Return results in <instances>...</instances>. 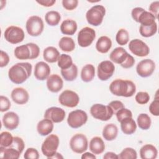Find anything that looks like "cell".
<instances>
[{"mask_svg":"<svg viewBox=\"0 0 159 159\" xmlns=\"http://www.w3.org/2000/svg\"><path fill=\"white\" fill-rule=\"evenodd\" d=\"M9 147L14 148L15 149L17 150L20 153H22L25 148V143L24 140L20 137H14L12 145Z\"/></svg>","mask_w":159,"mask_h":159,"instance_id":"cell-44","label":"cell"},{"mask_svg":"<svg viewBox=\"0 0 159 159\" xmlns=\"http://www.w3.org/2000/svg\"><path fill=\"white\" fill-rule=\"evenodd\" d=\"M24 158L25 159H38L39 158V152L34 148H28L24 153Z\"/></svg>","mask_w":159,"mask_h":159,"instance_id":"cell-45","label":"cell"},{"mask_svg":"<svg viewBox=\"0 0 159 159\" xmlns=\"http://www.w3.org/2000/svg\"><path fill=\"white\" fill-rule=\"evenodd\" d=\"M95 76V68L91 64L84 66L81 71V78L83 81L88 83L91 81Z\"/></svg>","mask_w":159,"mask_h":159,"instance_id":"cell-30","label":"cell"},{"mask_svg":"<svg viewBox=\"0 0 159 159\" xmlns=\"http://www.w3.org/2000/svg\"><path fill=\"white\" fill-rule=\"evenodd\" d=\"M60 48L64 52H72L75 48V43L73 39L69 37H63L58 42Z\"/></svg>","mask_w":159,"mask_h":159,"instance_id":"cell-32","label":"cell"},{"mask_svg":"<svg viewBox=\"0 0 159 159\" xmlns=\"http://www.w3.org/2000/svg\"><path fill=\"white\" fill-rule=\"evenodd\" d=\"M20 153L12 147H0V157L6 159H18Z\"/></svg>","mask_w":159,"mask_h":159,"instance_id":"cell-31","label":"cell"},{"mask_svg":"<svg viewBox=\"0 0 159 159\" xmlns=\"http://www.w3.org/2000/svg\"><path fill=\"white\" fill-rule=\"evenodd\" d=\"M50 74V68L49 65L44 61H39L35 65L34 76L35 78L40 81L47 80Z\"/></svg>","mask_w":159,"mask_h":159,"instance_id":"cell-18","label":"cell"},{"mask_svg":"<svg viewBox=\"0 0 159 159\" xmlns=\"http://www.w3.org/2000/svg\"><path fill=\"white\" fill-rule=\"evenodd\" d=\"M158 150L152 144H146L140 149V156L142 159H155L157 158Z\"/></svg>","mask_w":159,"mask_h":159,"instance_id":"cell-22","label":"cell"},{"mask_svg":"<svg viewBox=\"0 0 159 159\" xmlns=\"http://www.w3.org/2000/svg\"><path fill=\"white\" fill-rule=\"evenodd\" d=\"M11 102L9 99L4 96H0V111L1 112H5L8 111L11 107Z\"/></svg>","mask_w":159,"mask_h":159,"instance_id":"cell-46","label":"cell"},{"mask_svg":"<svg viewBox=\"0 0 159 159\" xmlns=\"http://www.w3.org/2000/svg\"><path fill=\"white\" fill-rule=\"evenodd\" d=\"M14 140V137L12 134L9 132H2L1 134L0 139V147H10Z\"/></svg>","mask_w":159,"mask_h":159,"instance_id":"cell-40","label":"cell"},{"mask_svg":"<svg viewBox=\"0 0 159 159\" xmlns=\"http://www.w3.org/2000/svg\"><path fill=\"white\" fill-rule=\"evenodd\" d=\"M60 52L54 47H48L43 50V59L48 63H55L58 61L60 57Z\"/></svg>","mask_w":159,"mask_h":159,"instance_id":"cell-28","label":"cell"},{"mask_svg":"<svg viewBox=\"0 0 159 159\" xmlns=\"http://www.w3.org/2000/svg\"><path fill=\"white\" fill-rule=\"evenodd\" d=\"M140 35L143 37H150L157 32V24L155 22L150 26H143L140 25L139 28Z\"/></svg>","mask_w":159,"mask_h":159,"instance_id":"cell-37","label":"cell"},{"mask_svg":"<svg viewBox=\"0 0 159 159\" xmlns=\"http://www.w3.org/2000/svg\"><path fill=\"white\" fill-rule=\"evenodd\" d=\"M4 38L10 43L17 44L23 41L25 34L23 29L19 27L11 25L4 31Z\"/></svg>","mask_w":159,"mask_h":159,"instance_id":"cell-10","label":"cell"},{"mask_svg":"<svg viewBox=\"0 0 159 159\" xmlns=\"http://www.w3.org/2000/svg\"><path fill=\"white\" fill-rule=\"evenodd\" d=\"M149 111L152 115H153L155 116H159V99H158V98L157 97L150 104Z\"/></svg>","mask_w":159,"mask_h":159,"instance_id":"cell-47","label":"cell"},{"mask_svg":"<svg viewBox=\"0 0 159 159\" xmlns=\"http://www.w3.org/2000/svg\"><path fill=\"white\" fill-rule=\"evenodd\" d=\"M104 159H118V155L114 152H108L103 156Z\"/></svg>","mask_w":159,"mask_h":159,"instance_id":"cell-54","label":"cell"},{"mask_svg":"<svg viewBox=\"0 0 159 159\" xmlns=\"http://www.w3.org/2000/svg\"><path fill=\"white\" fill-rule=\"evenodd\" d=\"M11 98L12 101L17 104H25L29 99V95L26 89L23 88H16L11 92Z\"/></svg>","mask_w":159,"mask_h":159,"instance_id":"cell-20","label":"cell"},{"mask_svg":"<svg viewBox=\"0 0 159 159\" xmlns=\"http://www.w3.org/2000/svg\"><path fill=\"white\" fill-rule=\"evenodd\" d=\"M137 158V152L130 147L124 148L118 155V158L119 159H136Z\"/></svg>","mask_w":159,"mask_h":159,"instance_id":"cell-41","label":"cell"},{"mask_svg":"<svg viewBox=\"0 0 159 159\" xmlns=\"http://www.w3.org/2000/svg\"><path fill=\"white\" fill-rule=\"evenodd\" d=\"M78 4V0H63L62 6L63 7L68 11H72L76 8Z\"/></svg>","mask_w":159,"mask_h":159,"instance_id":"cell-48","label":"cell"},{"mask_svg":"<svg viewBox=\"0 0 159 159\" xmlns=\"http://www.w3.org/2000/svg\"><path fill=\"white\" fill-rule=\"evenodd\" d=\"M32 69V65L28 62L17 63L9 68V78L15 84L23 83L30 77Z\"/></svg>","mask_w":159,"mask_h":159,"instance_id":"cell-1","label":"cell"},{"mask_svg":"<svg viewBox=\"0 0 159 159\" xmlns=\"http://www.w3.org/2000/svg\"><path fill=\"white\" fill-rule=\"evenodd\" d=\"M51 158H55V159H59V158H63V157L60 153L57 152L53 157H51Z\"/></svg>","mask_w":159,"mask_h":159,"instance_id":"cell-56","label":"cell"},{"mask_svg":"<svg viewBox=\"0 0 159 159\" xmlns=\"http://www.w3.org/2000/svg\"><path fill=\"white\" fill-rule=\"evenodd\" d=\"M45 20L49 25L55 26L59 24L61 20V16L57 11H50L46 13Z\"/></svg>","mask_w":159,"mask_h":159,"instance_id":"cell-35","label":"cell"},{"mask_svg":"<svg viewBox=\"0 0 159 159\" xmlns=\"http://www.w3.org/2000/svg\"><path fill=\"white\" fill-rule=\"evenodd\" d=\"M25 28L27 33L32 37L40 35L44 29V24L42 19L37 16L30 17L25 24Z\"/></svg>","mask_w":159,"mask_h":159,"instance_id":"cell-8","label":"cell"},{"mask_svg":"<svg viewBox=\"0 0 159 159\" xmlns=\"http://www.w3.org/2000/svg\"><path fill=\"white\" fill-rule=\"evenodd\" d=\"M109 90L115 96L129 98L135 93L136 86L132 81L116 79L110 84Z\"/></svg>","mask_w":159,"mask_h":159,"instance_id":"cell-2","label":"cell"},{"mask_svg":"<svg viewBox=\"0 0 159 159\" xmlns=\"http://www.w3.org/2000/svg\"><path fill=\"white\" fill-rule=\"evenodd\" d=\"M59 143V138L57 135H49L42 144L41 150L43 155L48 159L51 158L57 153Z\"/></svg>","mask_w":159,"mask_h":159,"instance_id":"cell-6","label":"cell"},{"mask_svg":"<svg viewBox=\"0 0 159 159\" xmlns=\"http://www.w3.org/2000/svg\"><path fill=\"white\" fill-rule=\"evenodd\" d=\"M2 121L5 128L12 130L18 127L19 124V117L16 113L8 112L3 116Z\"/></svg>","mask_w":159,"mask_h":159,"instance_id":"cell-19","label":"cell"},{"mask_svg":"<svg viewBox=\"0 0 159 159\" xmlns=\"http://www.w3.org/2000/svg\"><path fill=\"white\" fill-rule=\"evenodd\" d=\"M58 101L62 106L68 107H75L78 104L80 98L75 91L66 89L60 94Z\"/></svg>","mask_w":159,"mask_h":159,"instance_id":"cell-12","label":"cell"},{"mask_svg":"<svg viewBox=\"0 0 159 159\" xmlns=\"http://www.w3.org/2000/svg\"><path fill=\"white\" fill-rule=\"evenodd\" d=\"M129 48L134 55L137 57H145L150 53L148 46L144 42L138 39L132 40L129 42Z\"/></svg>","mask_w":159,"mask_h":159,"instance_id":"cell-15","label":"cell"},{"mask_svg":"<svg viewBox=\"0 0 159 159\" xmlns=\"http://www.w3.org/2000/svg\"><path fill=\"white\" fill-rule=\"evenodd\" d=\"M88 120V115L83 110L76 109L69 113L67 118V123L70 127L73 129H77L86 123Z\"/></svg>","mask_w":159,"mask_h":159,"instance_id":"cell-9","label":"cell"},{"mask_svg":"<svg viewBox=\"0 0 159 159\" xmlns=\"http://www.w3.org/2000/svg\"><path fill=\"white\" fill-rule=\"evenodd\" d=\"M137 125L142 130H148L151 126L152 121L150 116L145 113L140 114L137 119Z\"/></svg>","mask_w":159,"mask_h":159,"instance_id":"cell-36","label":"cell"},{"mask_svg":"<svg viewBox=\"0 0 159 159\" xmlns=\"http://www.w3.org/2000/svg\"><path fill=\"white\" fill-rule=\"evenodd\" d=\"M155 70V63L151 59H144L141 60L136 66L137 74L143 78L151 76Z\"/></svg>","mask_w":159,"mask_h":159,"instance_id":"cell-16","label":"cell"},{"mask_svg":"<svg viewBox=\"0 0 159 159\" xmlns=\"http://www.w3.org/2000/svg\"><path fill=\"white\" fill-rule=\"evenodd\" d=\"M116 117L117 120L120 122L122 120L128 118V117H132V113L131 111L125 107L121 109L120 110L118 111L116 114Z\"/></svg>","mask_w":159,"mask_h":159,"instance_id":"cell-43","label":"cell"},{"mask_svg":"<svg viewBox=\"0 0 159 159\" xmlns=\"http://www.w3.org/2000/svg\"><path fill=\"white\" fill-rule=\"evenodd\" d=\"M155 20V17L152 13L145 10L140 15L138 19V22L140 23L143 26H150L156 22Z\"/></svg>","mask_w":159,"mask_h":159,"instance_id":"cell-34","label":"cell"},{"mask_svg":"<svg viewBox=\"0 0 159 159\" xmlns=\"http://www.w3.org/2000/svg\"><path fill=\"white\" fill-rule=\"evenodd\" d=\"M37 3L39 4L45 6V7H51L52 6L55 2V0H40V1H36Z\"/></svg>","mask_w":159,"mask_h":159,"instance_id":"cell-53","label":"cell"},{"mask_svg":"<svg viewBox=\"0 0 159 159\" xmlns=\"http://www.w3.org/2000/svg\"><path fill=\"white\" fill-rule=\"evenodd\" d=\"M58 66L61 70L69 68L73 65V60L71 56L67 54H61L58 59Z\"/></svg>","mask_w":159,"mask_h":159,"instance_id":"cell-38","label":"cell"},{"mask_svg":"<svg viewBox=\"0 0 159 159\" xmlns=\"http://www.w3.org/2000/svg\"><path fill=\"white\" fill-rule=\"evenodd\" d=\"M145 11L144 9H143L142 7H135L132 10V12H131V15H132V17L133 18V19L136 21L137 22H138V19H139V17L140 16V15Z\"/></svg>","mask_w":159,"mask_h":159,"instance_id":"cell-52","label":"cell"},{"mask_svg":"<svg viewBox=\"0 0 159 159\" xmlns=\"http://www.w3.org/2000/svg\"><path fill=\"white\" fill-rule=\"evenodd\" d=\"M120 128L124 134L131 135L135 132L137 124L132 117H128L120 122Z\"/></svg>","mask_w":159,"mask_h":159,"instance_id":"cell-27","label":"cell"},{"mask_svg":"<svg viewBox=\"0 0 159 159\" xmlns=\"http://www.w3.org/2000/svg\"><path fill=\"white\" fill-rule=\"evenodd\" d=\"M106 14V9L102 5H95L91 7L86 14L88 22L93 26L101 25Z\"/></svg>","mask_w":159,"mask_h":159,"instance_id":"cell-5","label":"cell"},{"mask_svg":"<svg viewBox=\"0 0 159 159\" xmlns=\"http://www.w3.org/2000/svg\"><path fill=\"white\" fill-rule=\"evenodd\" d=\"M61 74L63 78L68 81L75 80L78 76V68L74 63L68 69L61 70Z\"/></svg>","mask_w":159,"mask_h":159,"instance_id":"cell-33","label":"cell"},{"mask_svg":"<svg viewBox=\"0 0 159 159\" xmlns=\"http://www.w3.org/2000/svg\"><path fill=\"white\" fill-rule=\"evenodd\" d=\"M118 134V128L114 124H107L102 130V136L107 141H112L116 139Z\"/></svg>","mask_w":159,"mask_h":159,"instance_id":"cell-29","label":"cell"},{"mask_svg":"<svg viewBox=\"0 0 159 159\" xmlns=\"http://www.w3.org/2000/svg\"><path fill=\"white\" fill-rule=\"evenodd\" d=\"M115 66L109 60L101 61L98 66V77L101 81L109 80L114 74Z\"/></svg>","mask_w":159,"mask_h":159,"instance_id":"cell-14","label":"cell"},{"mask_svg":"<svg viewBox=\"0 0 159 159\" xmlns=\"http://www.w3.org/2000/svg\"><path fill=\"white\" fill-rule=\"evenodd\" d=\"M116 40L120 45H125L129 41V32L125 29H120L116 35Z\"/></svg>","mask_w":159,"mask_h":159,"instance_id":"cell-39","label":"cell"},{"mask_svg":"<svg viewBox=\"0 0 159 159\" xmlns=\"http://www.w3.org/2000/svg\"><path fill=\"white\" fill-rule=\"evenodd\" d=\"M158 9H159V1H154L152 2L149 6V11L150 12L152 13L156 18L158 19Z\"/></svg>","mask_w":159,"mask_h":159,"instance_id":"cell-50","label":"cell"},{"mask_svg":"<svg viewBox=\"0 0 159 159\" xmlns=\"http://www.w3.org/2000/svg\"><path fill=\"white\" fill-rule=\"evenodd\" d=\"M111 47L112 41L111 39L107 36L100 37L96 43V48L97 51L101 53H107Z\"/></svg>","mask_w":159,"mask_h":159,"instance_id":"cell-26","label":"cell"},{"mask_svg":"<svg viewBox=\"0 0 159 159\" xmlns=\"http://www.w3.org/2000/svg\"><path fill=\"white\" fill-rule=\"evenodd\" d=\"M47 86L50 91L52 93H58L63 86V80L57 74L50 75L47 79Z\"/></svg>","mask_w":159,"mask_h":159,"instance_id":"cell-21","label":"cell"},{"mask_svg":"<svg viewBox=\"0 0 159 159\" xmlns=\"http://www.w3.org/2000/svg\"><path fill=\"white\" fill-rule=\"evenodd\" d=\"M15 57L19 60H32L37 58L40 54L39 46L34 43H28L17 47L14 52Z\"/></svg>","mask_w":159,"mask_h":159,"instance_id":"cell-4","label":"cell"},{"mask_svg":"<svg viewBox=\"0 0 159 159\" xmlns=\"http://www.w3.org/2000/svg\"><path fill=\"white\" fill-rule=\"evenodd\" d=\"M43 116L54 123H59L65 119V111L60 107H51L45 111Z\"/></svg>","mask_w":159,"mask_h":159,"instance_id":"cell-17","label":"cell"},{"mask_svg":"<svg viewBox=\"0 0 159 159\" xmlns=\"http://www.w3.org/2000/svg\"><path fill=\"white\" fill-rule=\"evenodd\" d=\"M70 146L73 152L80 154L83 153L88 149V139L83 134H76L70 139Z\"/></svg>","mask_w":159,"mask_h":159,"instance_id":"cell-11","label":"cell"},{"mask_svg":"<svg viewBox=\"0 0 159 159\" xmlns=\"http://www.w3.org/2000/svg\"><path fill=\"white\" fill-rule=\"evenodd\" d=\"M89 150L94 155H99L105 150V144L103 140L99 137H93L89 142Z\"/></svg>","mask_w":159,"mask_h":159,"instance_id":"cell-24","label":"cell"},{"mask_svg":"<svg viewBox=\"0 0 159 159\" xmlns=\"http://www.w3.org/2000/svg\"><path fill=\"white\" fill-rule=\"evenodd\" d=\"M9 62V57L8 54L4 52L3 50H1L0 55V66L1 68L6 66Z\"/></svg>","mask_w":159,"mask_h":159,"instance_id":"cell-51","label":"cell"},{"mask_svg":"<svg viewBox=\"0 0 159 159\" xmlns=\"http://www.w3.org/2000/svg\"><path fill=\"white\" fill-rule=\"evenodd\" d=\"M91 116L98 120L107 121L109 120L114 115L112 109L107 105L102 104H94L90 108Z\"/></svg>","mask_w":159,"mask_h":159,"instance_id":"cell-7","label":"cell"},{"mask_svg":"<svg viewBox=\"0 0 159 159\" xmlns=\"http://www.w3.org/2000/svg\"><path fill=\"white\" fill-rule=\"evenodd\" d=\"M53 129V124L52 120L44 118L39 122L37 125L38 133L42 136H45L50 134Z\"/></svg>","mask_w":159,"mask_h":159,"instance_id":"cell-23","label":"cell"},{"mask_svg":"<svg viewBox=\"0 0 159 159\" xmlns=\"http://www.w3.org/2000/svg\"><path fill=\"white\" fill-rule=\"evenodd\" d=\"M108 106L112 109L114 114H116L118 111L124 107V104L120 101H112L108 104Z\"/></svg>","mask_w":159,"mask_h":159,"instance_id":"cell-49","label":"cell"},{"mask_svg":"<svg viewBox=\"0 0 159 159\" xmlns=\"http://www.w3.org/2000/svg\"><path fill=\"white\" fill-rule=\"evenodd\" d=\"M77 27V24L75 20L66 19L62 22L60 25V30L65 35H72L76 32Z\"/></svg>","mask_w":159,"mask_h":159,"instance_id":"cell-25","label":"cell"},{"mask_svg":"<svg viewBox=\"0 0 159 159\" xmlns=\"http://www.w3.org/2000/svg\"><path fill=\"white\" fill-rule=\"evenodd\" d=\"M95 38V30L91 27H85L78 32V43L81 47H87L91 45Z\"/></svg>","mask_w":159,"mask_h":159,"instance_id":"cell-13","label":"cell"},{"mask_svg":"<svg viewBox=\"0 0 159 159\" xmlns=\"http://www.w3.org/2000/svg\"><path fill=\"white\" fill-rule=\"evenodd\" d=\"M82 159H96V157L94 153L89 152H85L81 156Z\"/></svg>","mask_w":159,"mask_h":159,"instance_id":"cell-55","label":"cell"},{"mask_svg":"<svg viewBox=\"0 0 159 159\" xmlns=\"http://www.w3.org/2000/svg\"><path fill=\"white\" fill-rule=\"evenodd\" d=\"M135 101L139 104H145L150 100V96L147 92L140 91L137 93L135 97Z\"/></svg>","mask_w":159,"mask_h":159,"instance_id":"cell-42","label":"cell"},{"mask_svg":"<svg viewBox=\"0 0 159 159\" xmlns=\"http://www.w3.org/2000/svg\"><path fill=\"white\" fill-rule=\"evenodd\" d=\"M109 58L112 61L126 69L132 67L135 63L134 58L121 47L114 49L110 53Z\"/></svg>","mask_w":159,"mask_h":159,"instance_id":"cell-3","label":"cell"}]
</instances>
